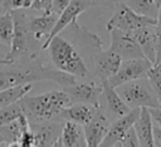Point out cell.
<instances>
[{
	"mask_svg": "<svg viewBox=\"0 0 161 147\" xmlns=\"http://www.w3.org/2000/svg\"><path fill=\"white\" fill-rule=\"evenodd\" d=\"M150 111V114H151V118H152V122L161 128V107H156V108H148Z\"/></svg>",
	"mask_w": 161,
	"mask_h": 147,
	"instance_id": "31",
	"label": "cell"
},
{
	"mask_svg": "<svg viewBox=\"0 0 161 147\" xmlns=\"http://www.w3.org/2000/svg\"><path fill=\"white\" fill-rule=\"evenodd\" d=\"M153 1H155V4H156V6H157V8H160V6H161V0H153Z\"/></svg>",
	"mask_w": 161,
	"mask_h": 147,
	"instance_id": "35",
	"label": "cell"
},
{
	"mask_svg": "<svg viewBox=\"0 0 161 147\" xmlns=\"http://www.w3.org/2000/svg\"><path fill=\"white\" fill-rule=\"evenodd\" d=\"M70 0H52V13L59 15L64 9L65 6L69 4Z\"/></svg>",
	"mask_w": 161,
	"mask_h": 147,
	"instance_id": "30",
	"label": "cell"
},
{
	"mask_svg": "<svg viewBox=\"0 0 161 147\" xmlns=\"http://www.w3.org/2000/svg\"><path fill=\"white\" fill-rule=\"evenodd\" d=\"M155 36H156V58L153 64L161 63V6L158 8L156 23H155Z\"/></svg>",
	"mask_w": 161,
	"mask_h": 147,
	"instance_id": "26",
	"label": "cell"
},
{
	"mask_svg": "<svg viewBox=\"0 0 161 147\" xmlns=\"http://www.w3.org/2000/svg\"><path fill=\"white\" fill-rule=\"evenodd\" d=\"M57 19L58 15L54 13H43V15L40 16H28V29L35 40H45L54 28Z\"/></svg>",
	"mask_w": 161,
	"mask_h": 147,
	"instance_id": "17",
	"label": "cell"
},
{
	"mask_svg": "<svg viewBox=\"0 0 161 147\" xmlns=\"http://www.w3.org/2000/svg\"><path fill=\"white\" fill-rule=\"evenodd\" d=\"M96 109H97V107L91 106V104L72 103L70 106L65 107L60 112L59 118L63 121H72V122H75V123L83 126L93 117V114L96 113Z\"/></svg>",
	"mask_w": 161,
	"mask_h": 147,
	"instance_id": "19",
	"label": "cell"
},
{
	"mask_svg": "<svg viewBox=\"0 0 161 147\" xmlns=\"http://www.w3.org/2000/svg\"><path fill=\"white\" fill-rule=\"evenodd\" d=\"M108 33L111 36L109 49L116 52L122 58V60L131 58H145L131 33L119 29H111L108 30Z\"/></svg>",
	"mask_w": 161,
	"mask_h": 147,
	"instance_id": "12",
	"label": "cell"
},
{
	"mask_svg": "<svg viewBox=\"0 0 161 147\" xmlns=\"http://www.w3.org/2000/svg\"><path fill=\"white\" fill-rule=\"evenodd\" d=\"M19 103L29 123H45L60 119V112L70 106L72 101L64 90H52L33 97H28L26 94Z\"/></svg>",
	"mask_w": 161,
	"mask_h": 147,
	"instance_id": "2",
	"label": "cell"
},
{
	"mask_svg": "<svg viewBox=\"0 0 161 147\" xmlns=\"http://www.w3.org/2000/svg\"><path fill=\"white\" fill-rule=\"evenodd\" d=\"M92 6H93V4H92L91 0H70L69 4L65 6V9L58 15V19H57V21H55L54 28L52 29L49 36L43 41V45L40 46V49H42V50L47 49L49 40H50L54 35H57V34H59L62 30H64L68 25H72V26L77 25V24H78V23H77L78 16H79L82 13L87 11L88 9H91Z\"/></svg>",
	"mask_w": 161,
	"mask_h": 147,
	"instance_id": "9",
	"label": "cell"
},
{
	"mask_svg": "<svg viewBox=\"0 0 161 147\" xmlns=\"http://www.w3.org/2000/svg\"><path fill=\"white\" fill-rule=\"evenodd\" d=\"M126 5L138 15L156 19L158 8L153 0H125Z\"/></svg>",
	"mask_w": 161,
	"mask_h": 147,
	"instance_id": "22",
	"label": "cell"
},
{
	"mask_svg": "<svg viewBox=\"0 0 161 147\" xmlns=\"http://www.w3.org/2000/svg\"><path fill=\"white\" fill-rule=\"evenodd\" d=\"M20 114H23V109H21V106L19 102L0 108V127L13 122Z\"/></svg>",
	"mask_w": 161,
	"mask_h": 147,
	"instance_id": "25",
	"label": "cell"
},
{
	"mask_svg": "<svg viewBox=\"0 0 161 147\" xmlns=\"http://www.w3.org/2000/svg\"><path fill=\"white\" fill-rule=\"evenodd\" d=\"M92 60H93V72L92 77L97 82L108 79L118 69L122 58L113 50L102 49V40H97L92 45Z\"/></svg>",
	"mask_w": 161,
	"mask_h": 147,
	"instance_id": "7",
	"label": "cell"
},
{
	"mask_svg": "<svg viewBox=\"0 0 161 147\" xmlns=\"http://www.w3.org/2000/svg\"><path fill=\"white\" fill-rule=\"evenodd\" d=\"M0 146H8V147H9V143L4 139V137H3L1 134H0Z\"/></svg>",
	"mask_w": 161,
	"mask_h": 147,
	"instance_id": "34",
	"label": "cell"
},
{
	"mask_svg": "<svg viewBox=\"0 0 161 147\" xmlns=\"http://www.w3.org/2000/svg\"><path fill=\"white\" fill-rule=\"evenodd\" d=\"M38 127H31L34 133V146H58L59 134L62 127L59 128L58 124H43L36 123Z\"/></svg>",
	"mask_w": 161,
	"mask_h": 147,
	"instance_id": "20",
	"label": "cell"
},
{
	"mask_svg": "<svg viewBox=\"0 0 161 147\" xmlns=\"http://www.w3.org/2000/svg\"><path fill=\"white\" fill-rule=\"evenodd\" d=\"M3 1H4V0H0V5H1V3H3Z\"/></svg>",
	"mask_w": 161,
	"mask_h": 147,
	"instance_id": "36",
	"label": "cell"
},
{
	"mask_svg": "<svg viewBox=\"0 0 161 147\" xmlns=\"http://www.w3.org/2000/svg\"><path fill=\"white\" fill-rule=\"evenodd\" d=\"M133 129L136 132L140 146L152 147L153 146V122L147 107H141L140 113L133 122Z\"/></svg>",
	"mask_w": 161,
	"mask_h": 147,
	"instance_id": "16",
	"label": "cell"
},
{
	"mask_svg": "<svg viewBox=\"0 0 161 147\" xmlns=\"http://www.w3.org/2000/svg\"><path fill=\"white\" fill-rule=\"evenodd\" d=\"M160 107H161V102H160Z\"/></svg>",
	"mask_w": 161,
	"mask_h": 147,
	"instance_id": "37",
	"label": "cell"
},
{
	"mask_svg": "<svg viewBox=\"0 0 161 147\" xmlns=\"http://www.w3.org/2000/svg\"><path fill=\"white\" fill-rule=\"evenodd\" d=\"M153 146L161 147V128L153 124Z\"/></svg>",
	"mask_w": 161,
	"mask_h": 147,
	"instance_id": "32",
	"label": "cell"
},
{
	"mask_svg": "<svg viewBox=\"0 0 161 147\" xmlns=\"http://www.w3.org/2000/svg\"><path fill=\"white\" fill-rule=\"evenodd\" d=\"M33 0H4L1 3V10H18L30 8Z\"/></svg>",
	"mask_w": 161,
	"mask_h": 147,
	"instance_id": "28",
	"label": "cell"
},
{
	"mask_svg": "<svg viewBox=\"0 0 161 147\" xmlns=\"http://www.w3.org/2000/svg\"><path fill=\"white\" fill-rule=\"evenodd\" d=\"M5 67V69H0V90L6 87L40 80H50L62 87H68L77 82V78L70 74L43 65V63L38 60V57L28 58Z\"/></svg>",
	"mask_w": 161,
	"mask_h": 147,
	"instance_id": "1",
	"label": "cell"
},
{
	"mask_svg": "<svg viewBox=\"0 0 161 147\" xmlns=\"http://www.w3.org/2000/svg\"><path fill=\"white\" fill-rule=\"evenodd\" d=\"M146 78L155 92L158 102H161V63L160 64H152L146 74Z\"/></svg>",
	"mask_w": 161,
	"mask_h": 147,
	"instance_id": "24",
	"label": "cell"
},
{
	"mask_svg": "<svg viewBox=\"0 0 161 147\" xmlns=\"http://www.w3.org/2000/svg\"><path fill=\"white\" fill-rule=\"evenodd\" d=\"M114 88L119 94V97L130 108L160 107V102L146 77L128 80Z\"/></svg>",
	"mask_w": 161,
	"mask_h": 147,
	"instance_id": "5",
	"label": "cell"
},
{
	"mask_svg": "<svg viewBox=\"0 0 161 147\" xmlns=\"http://www.w3.org/2000/svg\"><path fill=\"white\" fill-rule=\"evenodd\" d=\"M102 89L98 99V109L112 122L123 114H126L131 108L123 102V99L117 93L116 88L112 87L107 79L101 82Z\"/></svg>",
	"mask_w": 161,
	"mask_h": 147,
	"instance_id": "8",
	"label": "cell"
},
{
	"mask_svg": "<svg viewBox=\"0 0 161 147\" xmlns=\"http://www.w3.org/2000/svg\"><path fill=\"white\" fill-rule=\"evenodd\" d=\"M152 65L150 60L146 58H131L123 59L113 75H111L107 80L112 87H117L122 83H126L132 79H137L141 77H146L148 68Z\"/></svg>",
	"mask_w": 161,
	"mask_h": 147,
	"instance_id": "10",
	"label": "cell"
},
{
	"mask_svg": "<svg viewBox=\"0 0 161 147\" xmlns=\"http://www.w3.org/2000/svg\"><path fill=\"white\" fill-rule=\"evenodd\" d=\"M47 49L55 69L75 77L77 80H94L83 57L69 40L57 34L49 40Z\"/></svg>",
	"mask_w": 161,
	"mask_h": 147,
	"instance_id": "3",
	"label": "cell"
},
{
	"mask_svg": "<svg viewBox=\"0 0 161 147\" xmlns=\"http://www.w3.org/2000/svg\"><path fill=\"white\" fill-rule=\"evenodd\" d=\"M33 89V83H23L11 87H6L0 90V108L19 102Z\"/></svg>",
	"mask_w": 161,
	"mask_h": 147,
	"instance_id": "21",
	"label": "cell"
},
{
	"mask_svg": "<svg viewBox=\"0 0 161 147\" xmlns=\"http://www.w3.org/2000/svg\"><path fill=\"white\" fill-rule=\"evenodd\" d=\"M155 23H156V19L138 15L133 10H131L125 1H117L113 4V14L107 21L106 29L107 31L111 29H119V30L131 33L140 26H143L147 24H155Z\"/></svg>",
	"mask_w": 161,
	"mask_h": 147,
	"instance_id": "6",
	"label": "cell"
},
{
	"mask_svg": "<svg viewBox=\"0 0 161 147\" xmlns=\"http://www.w3.org/2000/svg\"><path fill=\"white\" fill-rule=\"evenodd\" d=\"M14 18V35L10 43V50L4 59L0 60L1 65L13 64L28 58H35L36 52L31 50V41L35 40L30 34L26 24L28 15L21 11V9L11 10ZM38 41V40H36Z\"/></svg>",
	"mask_w": 161,
	"mask_h": 147,
	"instance_id": "4",
	"label": "cell"
},
{
	"mask_svg": "<svg viewBox=\"0 0 161 147\" xmlns=\"http://www.w3.org/2000/svg\"><path fill=\"white\" fill-rule=\"evenodd\" d=\"M93 6H99V5H108V4H114L117 1H125V0H91Z\"/></svg>",
	"mask_w": 161,
	"mask_h": 147,
	"instance_id": "33",
	"label": "cell"
},
{
	"mask_svg": "<svg viewBox=\"0 0 161 147\" xmlns=\"http://www.w3.org/2000/svg\"><path fill=\"white\" fill-rule=\"evenodd\" d=\"M132 36L137 41L143 57L152 64L156 58V36H155V24H147L131 31Z\"/></svg>",
	"mask_w": 161,
	"mask_h": 147,
	"instance_id": "15",
	"label": "cell"
},
{
	"mask_svg": "<svg viewBox=\"0 0 161 147\" xmlns=\"http://www.w3.org/2000/svg\"><path fill=\"white\" fill-rule=\"evenodd\" d=\"M30 9L40 10L43 13H52V0H33Z\"/></svg>",
	"mask_w": 161,
	"mask_h": 147,
	"instance_id": "29",
	"label": "cell"
},
{
	"mask_svg": "<svg viewBox=\"0 0 161 147\" xmlns=\"http://www.w3.org/2000/svg\"><path fill=\"white\" fill-rule=\"evenodd\" d=\"M14 35V18L10 10L0 13V41L10 45Z\"/></svg>",
	"mask_w": 161,
	"mask_h": 147,
	"instance_id": "23",
	"label": "cell"
},
{
	"mask_svg": "<svg viewBox=\"0 0 161 147\" xmlns=\"http://www.w3.org/2000/svg\"><path fill=\"white\" fill-rule=\"evenodd\" d=\"M109 124H111V121L97 108L93 117L82 126L87 146H91V147L99 146L102 139L108 132Z\"/></svg>",
	"mask_w": 161,
	"mask_h": 147,
	"instance_id": "13",
	"label": "cell"
},
{
	"mask_svg": "<svg viewBox=\"0 0 161 147\" xmlns=\"http://www.w3.org/2000/svg\"><path fill=\"white\" fill-rule=\"evenodd\" d=\"M116 146L117 147H119V146H122V147H137V146H140L137 136H136V132L133 129V126L130 127L126 131V133L122 136V138L117 142Z\"/></svg>",
	"mask_w": 161,
	"mask_h": 147,
	"instance_id": "27",
	"label": "cell"
},
{
	"mask_svg": "<svg viewBox=\"0 0 161 147\" xmlns=\"http://www.w3.org/2000/svg\"><path fill=\"white\" fill-rule=\"evenodd\" d=\"M102 85L97 80H84L75 82L72 85L64 87V92L68 94L72 103H86L98 107V99L101 94Z\"/></svg>",
	"mask_w": 161,
	"mask_h": 147,
	"instance_id": "11",
	"label": "cell"
},
{
	"mask_svg": "<svg viewBox=\"0 0 161 147\" xmlns=\"http://www.w3.org/2000/svg\"><path fill=\"white\" fill-rule=\"evenodd\" d=\"M58 146L65 147H84L87 146L83 127L72 121H65L58 139Z\"/></svg>",
	"mask_w": 161,
	"mask_h": 147,
	"instance_id": "18",
	"label": "cell"
},
{
	"mask_svg": "<svg viewBox=\"0 0 161 147\" xmlns=\"http://www.w3.org/2000/svg\"><path fill=\"white\" fill-rule=\"evenodd\" d=\"M138 113H140V108H131L126 114L112 121L108 132L102 139L99 146H116L117 142L126 133V131L133 126V122L136 121Z\"/></svg>",
	"mask_w": 161,
	"mask_h": 147,
	"instance_id": "14",
	"label": "cell"
}]
</instances>
